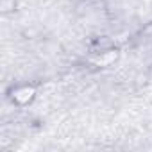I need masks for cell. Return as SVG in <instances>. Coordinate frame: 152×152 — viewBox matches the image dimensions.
Masks as SVG:
<instances>
[{
    "label": "cell",
    "mask_w": 152,
    "mask_h": 152,
    "mask_svg": "<svg viewBox=\"0 0 152 152\" xmlns=\"http://www.w3.org/2000/svg\"><path fill=\"white\" fill-rule=\"evenodd\" d=\"M38 97V88L31 83H22V84H13L7 90V99L13 106L16 107H27L31 106Z\"/></svg>",
    "instance_id": "obj_1"
},
{
    "label": "cell",
    "mask_w": 152,
    "mask_h": 152,
    "mask_svg": "<svg viewBox=\"0 0 152 152\" xmlns=\"http://www.w3.org/2000/svg\"><path fill=\"white\" fill-rule=\"evenodd\" d=\"M106 11V2L104 0H81L77 6V13L81 16H99L100 13Z\"/></svg>",
    "instance_id": "obj_2"
}]
</instances>
